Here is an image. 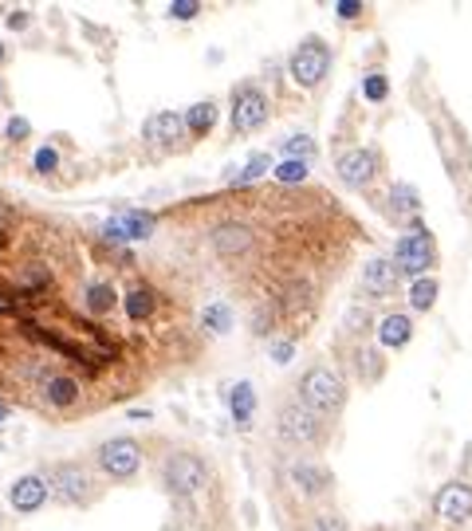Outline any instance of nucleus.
Masks as SVG:
<instances>
[{
    "label": "nucleus",
    "mask_w": 472,
    "mask_h": 531,
    "mask_svg": "<svg viewBox=\"0 0 472 531\" xmlns=\"http://www.w3.org/2000/svg\"><path fill=\"white\" fill-rule=\"evenodd\" d=\"M300 401L315 413V418H330V413H339L342 401H347V382H342V374L330 370V366H311V370L300 378Z\"/></svg>",
    "instance_id": "f257e3e1"
},
{
    "label": "nucleus",
    "mask_w": 472,
    "mask_h": 531,
    "mask_svg": "<svg viewBox=\"0 0 472 531\" xmlns=\"http://www.w3.org/2000/svg\"><path fill=\"white\" fill-rule=\"evenodd\" d=\"M47 492H52L59 504H71V507H87L91 500H99V488L91 484L87 468L75 465V460H64V465L52 468V484H47Z\"/></svg>",
    "instance_id": "f03ea898"
},
{
    "label": "nucleus",
    "mask_w": 472,
    "mask_h": 531,
    "mask_svg": "<svg viewBox=\"0 0 472 531\" xmlns=\"http://www.w3.org/2000/svg\"><path fill=\"white\" fill-rule=\"evenodd\" d=\"M162 477H165V488H170L173 496H193L209 484V465L193 453H173L170 460H165Z\"/></svg>",
    "instance_id": "7ed1b4c3"
},
{
    "label": "nucleus",
    "mask_w": 472,
    "mask_h": 531,
    "mask_svg": "<svg viewBox=\"0 0 472 531\" xmlns=\"http://www.w3.org/2000/svg\"><path fill=\"white\" fill-rule=\"evenodd\" d=\"M433 260H437V244H433V236L425 232V229H413L406 232L398 241V252H394V264L401 276H413V280H421L425 271L433 268Z\"/></svg>",
    "instance_id": "20e7f679"
},
{
    "label": "nucleus",
    "mask_w": 472,
    "mask_h": 531,
    "mask_svg": "<svg viewBox=\"0 0 472 531\" xmlns=\"http://www.w3.org/2000/svg\"><path fill=\"white\" fill-rule=\"evenodd\" d=\"M288 67H291V79L300 83V87H319L330 71V47L323 40H303L291 52Z\"/></svg>",
    "instance_id": "39448f33"
},
{
    "label": "nucleus",
    "mask_w": 472,
    "mask_h": 531,
    "mask_svg": "<svg viewBox=\"0 0 472 531\" xmlns=\"http://www.w3.org/2000/svg\"><path fill=\"white\" fill-rule=\"evenodd\" d=\"M99 468L114 480H130L142 468V445L130 437H111L106 445H99Z\"/></svg>",
    "instance_id": "423d86ee"
},
{
    "label": "nucleus",
    "mask_w": 472,
    "mask_h": 531,
    "mask_svg": "<svg viewBox=\"0 0 472 531\" xmlns=\"http://www.w3.org/2000/svg\"><path fill=\"white\" fill-rule=\"evenodd\" d=\"M280 433L288 437L291 445H315L319 437H323V425H319L315 413L295 398L288 406H280Z\"/></svg>",
    "instance_id": "0eeeda50"
},
{
    "label": "nucleus",
    "mask_w": 472,
    "mask_h": 531,
    "mask_svg": "<svg viewBox=\"0 0 472 531\" xmlns=\"http://www.w3.org/2000/svg\"><path fill=\"white\" fill-rule=\"evenodd\" d=\"M268 94L260 87H241L232 94V130H241V134H252L268 123Z\"/></svg>",
    "instance_id": "6e6552de"
},
{
    "label": "nucleus",
    "mask_w": 472,
    "mask_h": 531,
    "mask_svg": "<svg viewBox=\"0 0 472 531\" xmlns=\"http://www.w3.org/2000/svg\"><path fill=\"white\" fill-rule=\"evenodd\" d=\"M433 512L445 519V524H468L472 519V484H460V480H448L445 488H437L433 496Z\"/></svg>",
    "instance_id": "1a4fd4ad"
},
{
    "label": "nucleus",
    "mask_w": 472,
    "mask_h": 531,
    "mask_svg": "<svg viewBox=\"0 0 472 531\" xmlns=\"http://www.w3.org/2000/svg\"><path fill=\"white\" fill-rule=\"evenodd\" d=\"M374 173H378V158H374V150H366V146L347 150L339 158V177L347 185H354V189H366L374 182Z\"/></svg>",
    "instance_id": "9d476101"
},
{
    "label": "nucleus",
    "mask_w": 472,
    "mask_h": 531,
    "mask_svg": "<svg viewBox=\"0 0 472 531\" xmlns=\"http://www.w3.org/2000/svg\"><path fill=\"white\" fill-rule=\"evenodd\" d=\"M47 496H52V492H47V480L32 472V477H20V480L8 488V504L16 507V512L32 516V512H40V507L47 504Z\"/></svg>",
    "instance_id": "9b49d317"
},
{
    "label": "nucleus",
    "mask_w": 472,
    "mask_h": 531,
    "mask_svg": "<svg viewBox=\"0 0 472 531\" xmlns=\"http://www.w3.org/2000/svg\"><path fill=\"white\" fill-rule=\"evenodd\" d=\"M398 276H401V271H398L394 260L378 256V260H370V264L362 268V288L382 300V295H394L398 291Z\"/></svg>",
    "instance_id": "f8f14e48"
},
{
    "label": "nucleus",
    "mask_w": 472,
    "mask_h": 531,
    "mask_svg": "<svg viewBox=\"0 0 472 531\" xmlns=\"http://www.w3.org/2000/svg\"><path fill=\"white\" fill-rule=\"evenodd\" d=\"M182 130H185V114L158 111V114H150V118H146V126H142V134H146V142H153V146H173Z\"/></svg>",
    "instance_id": "ddd939ff"
},
{
    "label": "nucleus",
    "mask_w": 472,
    "mask_h": 531,
    "mask_svg": "<svg viewBox=\"0 0 472 531\" xmlns=\"http://www.w3.org/2000/svg\"><path fill=\"white\" fill-rule=\"evenodd\" d=\"M212 248H217L221 256H241L252 248V229L241 221H229V224H221L217 232H212Z\"/></svg>",
    "instance_id": "4468645a"
},
{
    "label": "nucleus",
    "mask_w": 472,
    "mask_h": 531,
    "mask_svg": "<svg viewBox=\"0 0 472 531\" xmlns=\"http://www.w3.org/2000/svg\"><path fill=\"white\" fill-rule=\"evenodd\" d=\"M153 232V217L146 212H126V217H114L106 224V236H114V241H146Z\"/></svg>",
    "instance_id": "2eb2a0df"
},
{
    "label": "nucleus",
    "mask_w": 472,
    "mask_h": 531,
    "mask_svg": "<svg viewBox=\"0 0 472 531\" xmlns=\"http://www.w3.org/2000/svg\"><path fill=\"white\" fill-rule=\"evenodd\" d=\"M288 472H291V484H295V488H300L303 496H319V492L330 488V472L319 468V465H303V460H295Z\"/></svg>",
    "instance_id": "dca6fc26"
},
{
    "label": "nucleus",
    "mask_w": 472,
    "mask_h": 531,
    "mask_svg": "<svg viewBox=\"0 0 472 531\" xmlns=\"http://www.w3.org/2000/svg\"><path fill=\"white\" fill-rule=\"evenodd\" d=\"M378 339H382V347H386V350L406 347V342L413 339V319H409V315H401V311L386 315L382 323H378Z\"/></svg>",
    "instance_id": "f3484780"
},
{
    "label": "nucleus",
    "mask_w": 472,
    "mask_h": 531,
    "mask_svg": "<svg viewBox=\"0 0 472 531\" xmlns=\"http://www.w3.org/2000/svg\"><path fill=\"white\" fill-rule=\"evenodd\" d=\"M229 413H232V421L241 425V429L252 425V418H256V389H252V382H236L229 389Z\"/></svg>",
    "instance_id": "a211bd4d"
},
{
    "label": "nucleus",
    "mask_w": 472,
    "mask_h": 531,
    "mask_svg": "<svg viewBox=\"0 0 472 531\" xmlns=\"http://www.w3.org/2000/svg\"><path fill=\"white\" fill-rule=\"evenodd\" d=\"M212 126H217V106H212V103L201 99V103H193L185 111V130H189V134L201 138V134H209Z\"/></svg>",
    "instance_id": "6ab92c4d"
},
{
    "label": "nucleus",
    "mask_w": 472,
    "mask_h": 531,
    "mask_svg": "<svg viewBox=\"0 0 472 531\" xmlns=\"http://www.w3.org/2000/svg\"><path fill=\"white\" fill-rule=\"evenodd\" d=\"M44 398L52 401L55 409H67V406H75L79 386L71 382V378H47V382H44Z\"/></svg>",
    "instance_id": "aec40b11"
},
{
    "label": "nucleus",
    "mask_w": 472,
    "mask_h": 531,
    "mask_svg": "<svg viewBox=\"0 0 472 531\" xmlns=\"http://www.w3.org/2000/svg\"><path fill=\"white\" fill-rule=\"evenodd\" d=\"M201 327H205L209 335H229L232 330V307L229 303H209L205 311H201Z\"/></svg>",
    "instance_id": "412c9836"
},
{
    "label": "nucleus",
    "mask_w": 472,
    "mask_h": 531,
    "mask_svg": "<svg viewBox=\"0 0 472 531\" xmlns=\"http://www.w3.org/2000/svg\"><path fill=\"white\" fill-rule=\"evenodd\" d=\"M437 283L433 276H421V280H413L409 283V303H413V311H429V307L437 303Z\"/></svg>",
    "instance_id": "4be33fe9"
},
{
    "label": "nucleus",
    "mask_w": 472,
    "mask_h": 531,
    "mask_svg": "<svg viewBox=\"0 0 472 531\" xmlns=\"http://www.w3.org/2000/svg\"><path fill=\"white\" fill-rule=\"evenodd\" d=\"M114 303H118V295L111 283H91L87 288V307L94 315H106V311H114Z\"/></svg>",
    "instance_id": "5701e85b"
},
{
    "label": "nucleus",
    "mask_w": 472,
    "mask_h": 531,
    "mask_svg": "<svg viewBox=\"0 0 472 531\" xmlns=\"http://www.w3.org/2000/svg\"><path fill=\"white\" fill-rule=\"evenodd\" d=\"M280 153H288L295 162H307V158H315V138L311 134H288L280 142Z\"/></svg>",
    "instance_id": "b1692460"
},
{
    "label": "nucleus",
    "mask_w": 472,
    "mask_h": 531,
    "mask_svg": "<svg viewBox=\"0 0 472 531\" xmlns=\"http://www.w3.org/2000/svg\"><path fill=\"white\" fill-rule=\"evenodd\" d=\"M271 170V153H252V158H248V165L241 173H232V182L236 185H248V182H256L260 173H268Z\"/></svg>",
    "instance_id": "393cba45"
},
{
    "label": "nucleus",
    "mask_w": 472,
    "mask_h": 531,
    "mask_svg": "<svg viewBox=\"0 0 472 531\" xmlns=\"http://www.w3.org/2000/svg\"><path fill=\"white\" fill-rule=\"evenodd\" d=\"M126 311H130V319H150L153 295L146 288H134V291H130V300H126Z\"/></svg>",
    "instance_id": "a878e982"
},
{
    "label": "nucleus",
    "mask_w": 472,
    "mask_h": 531,
    "mask_svg": "<svg viewBox=\"0 0 472 531\" xmlns=\"http://www.w3.org/2000/svg\"><path fill=\"white\" fill-rule=\"evenodd\" d=\"M362 94H366L370 103H386L389 79H386V75H366V79H362Z\"/></svg>",
    "instance_id": "bb28decb"
},
{
    "label": "nucleus",
    "mask_w": 472,
    "mask_h": 531,
    "mask_svg": "<svg viewBox=\"0 0 472 531\" xmlns=\"http://www.w3.org/2000/svg\"><path fill=\"white\" fill-rule=\"evenodd\" d=\"M276 177H280L283 185H295V182H303V177H307V162H295V158L280 162V165H276Z\"/></svg>",
    "instance_id": "cd10ccee"
},
{
    "label": "nucleus",
    "mask_w": 472,
    "mask_h": 531,
    "mask_svg": "<svg viewBox=\"0 0 472 531\" xmlns=\"http://www.w3.org/2000/svg\"><path fill=\"white\" fill-rule=\"evenodd\" d=\"M307 531H347V519L335 516V512H327V516L311 519V527H307Z\"/></svg>",
    "instance_id": "c85d7f7f"
},
{
    "label": "nucleus",
    "mask_w": 472,
    "mask_h": 531,
    "mask_svg": "<svg viewBox=\"0 0 472 531\" xmlns=\"http://www.w3.org/2000/svg\"><path fill=\"white\" fill-rule=\"evenodd\" d=\"M55 165H59V153H55L52 146L35 150V170H40V173H52V170H55Z\"/></svg>",
    "instance_id": "c756f323"
},
{
    "label": "nucleus",
    "mask_w": 472,
    "mask_h": 531,
    "mask_svg": "<svg viewBox=\"0 0 472 531\" xmlns=\"http://www.w3.org/2000/svg\"><path fill=\"white\" fill-rule=\"evenodd\" d=\"M197 12H201L197 0H177V5H170V16H173V20H193Z\"/></svg>",
    "instance_id": "7c9ffc66"
},
{
    "label": "nucleus",
    "mask_w": 472,
    "mask_h": 531,
    "mask_svg": "<svg viewBox=\"0 0 472 531\" xmlns=\"http://www.w3.org/2000/svg\"><path fill=\"white\" fill-rule=\"evenodd\" d=\"M28 134H32L28 118H20V114H16V118H8V138H12V142H24Z\"/></svg>",
    "instance_id": "2f4dec72"
},
{
    "label": "nucleus",
    "mask_w": 472,
    "mask_h": 531,
    "mask_svg": "<svg viewBox=\"0 0 472 531\" xmlns=\"http://www.w3.org/2000/svg\"><path fill=\"white\" fill-rule=\"evenodd\" d=\"M394 205L418 209V197H413V189H409V185H401V189H394Z\"/></svg>",
    "instance_id": "473e14b6"
},
{
    "label": "nucleus",
    "mask_w": 472,
    "mask_h": 531,
    "mask_svg": "<svg viewBox=\"0 0 472 531\" xmlns=\"http://www.w3.org/2000/svg\"><path fill=\"white\" fill-rule=\"evenodd\" d=\"M291 354H295L291 342H276V347H271V359L276 362H291Z\"/></svg>",
    "instance_id": "72a5a7b5"
},
{
    "label": "nucleus",
    "mask_w": 472,
    "mask_h": 531,
    "mask_svg": "<svg viewBox=\"0 0 472 531\" xmlns=\"http://www.w3.org/2000/svg\"><path fill=\"white\" fill-rule=\"evenodd\" d=\"M359 12H362L359 0H342V5H339V16H342V20H354Z\"/></svg>",
    "instance_id": "f704fd0d"
},
{
    "label": "nucleus",
    "mask_w": 472,
    "mask_h": 531,
    "mask_svg": "<svg viewBox=\"0 0 472 531\" xmlns=\"http://www.w3.org/2000/svg\"><path fill=\"white\" fill-rule=\"evenodd\" d=\"M8 28H28V12H12V16H8Z\"/></svg>",
    "instance_id": "c9c22d12"
},
{
    "label": "nucleus",
    "mask_w": 472,
    "mask_h": 531,
    "mask_svg": "<svg viewBox=\"0 0 472 531\" xmlns=\"http://www.w3.org/2000/svg\"><path fill=\"white\" fill-rule=\"evenodd\" d=\"M8 413H12V409L5 406V401H0V421H8Z\"/></svg>",
    "instance_id": "e433bc0d"
},
{
    "label": "nucleus",
    "mask_w": 472,
    "mask_h": 531,
    "mask_svg": "<svg viewBox=\"0 0 472 531\" xmlns=\"http://www.w3.org/2000/svg\"><path fill=\"white\" fill-rule=\"evenodd\" d=\"M5 55H8V47H5V44H0V64H5Z\"/></svg>",
    "instance_id": "4c0bfd02"
},
{
    "label": "nucleus",
    "mask_w": 472,
    "mask_h": 531,
    "mask_svg": "<svg viewBox=\"0 0 472 531\" xmlns=\"http://www.w3.org/2000/svg\"><path fill=\"white\" fill-rule=\"evenodd\" d=\"M465 460H468V468H472V445H468V457Z\"/></svg>",
    "instance_id": "58836bf2"
},
{
    "label": "nucleus",
    "mask_w": 472,
    "mask_h": 531,
    "mask_svg": "<svg viewBox=\"0 0 472 531\" xmlns=\"http://www.w3.org/2000/svg\"><path fill=\"white\" fill-rule=\"evenodd\" d=\"M0 217H5V209H0Z\"/></svg>",
    "instance_id": "ea45409f"
},
{
    "label": "nucleus",
    "mask_w": 472,
    "mask_h": 531,
    "mask_svg": "<svg viewBox=\"0 0 472 531\" xmlns=\"http://www.w3.org/2000/svg\"><path fill=\"white\" fill-rule=\"evenodd\" d=\"M0 94H5V87H0Z\"/></svg>",
    "instance_id": "a19ab883"
}]
</instances>
